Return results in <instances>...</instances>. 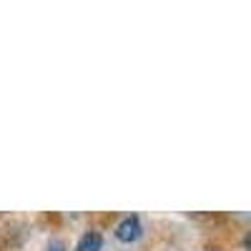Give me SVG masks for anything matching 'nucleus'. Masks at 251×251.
I'll list each match as a JSON object with an SVG mask.
<instances>
[{"label":"nucleus","instance_id":"obj_3","mask_svg":"<svg viewBox=\"0 0 251 251\" xmlns=\"http://www.w3.org/2000/svg\"><path fill=\"white\" fill-rule=\"evenodd\" d=\"M48 251H66V246H63L60 241H53V244L48 246Z\"/></svg>","mask_w":251,"mask_h":251},{"label":"nucleus","instance_id":"obj_4","mask_svg":"<svg viewBox=\"0 0 251 251\" xmlns=\"http://www.w3.org/2000/svg\"><path fill=\"white\" fill-rule=\"evenodd\" d=\"M244 249H246V251H251V231L244 236Z\"/></svg>","mask_w":251,"mask_h":251},{"label":"nucleus","instance_id":"obj_2","mask_svg":"<svg viewBox=\"0 0 251 251\" xmlns=\"http://www.w3.org/2000/svg\"><path fill=\"white\" fill-rule=\"evenodd\" d=\"M100 246H103V236L98 231L83 234L80 241H78V251H100Z\"/></svg>","mask_w":251,"mask_h":251},{"label":"nucleus","instance_id":"obj_1","mask_svg":"<svg viewBox=\"0 0 251 251\" xmlns=\"http://www.w3.org/2000/svg\"><path fill=\"white\" fill-rule=\"evenodd\" d=\"M116 236H118V241H123V244L136 241V239L141 236V219H138L136 214L126 216V219L116 226Z\"/></svg>","mask_w":251,"mask_h":251}]
</instances>
